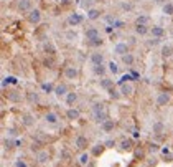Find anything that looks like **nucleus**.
Returning a JSON list of instances; mask_svg holds the SVG:
<instances>
[{
	"mask_svg": "<svg viewBox=\"0 0 173 167\" xmlns=\"http://www.w3.org/2000/svg\"><path fill=\"white\" fill-rule=\"evenodd\" d=\"M132 78H135V80H138L140 76H138V73H135V71H132Z\"/></svg>",
	"mask_w": 173,
	"mask_h": 167,
	"instance_id": "8fccbe9b",
	"label": "nucleus"
},
{
	"mask_svg": "<svg viewBox=\"0 0 173 167\" xmlns=\"http://www.w3.org/2000/svg\"><path fill=\"white\" fill-rule=\"evenodd\" d=\"M120 93H122V96H132L134 94V86L130 83H125L120 86Z\"/></svg>",
	"mask_w": 173,
	"mask_h": 167,
	"instance_id": "4468645a",
	"label": "nucleus"
},
{
	"mask_svg": "<svg viewBox=\"0 0 173 167\" xmlns=\"http://www.w3.org/2000/svg\"><path fill=\"white\" fill-rule=\"evenodd\" d=\"M99 86L102 88V89H106V91H109V89H112L114 88V83H112V80H107V78H102L101 83H99Z\"/></svg>",
	"mask_w": 173,
	"mask_h": 167,
	"instance_id": "aec40b11",
	"label": "nucleus"
},
{
	"mask_svg": "<svg viewBox=\"0 0 173 167\" xmlns=\"http://www.w3.org/2000/svg\"><path fill=\"white\" fill-rule=\"evenodd\" d=\"M92 71H94V73H96V75H104V73H106V68H104V66L102 65H96V66H92Z\"/></svg>",
	"mask_w": 173,
	"mask_h": 167,
	"instance_id": "2f4dec72",
	"label": "nucleus"
},
{
	"mask_svg": "<svg viewBox=\"0 0 173 167\" xmlns=\"http://www.w3.org/2000/svg\"><path fill=\"white\" fill-rule=\"evenodd\" d=\"M101 17V12L96 10V8H91V10L87 12V18H91V20H97Z\"/></svg>",
	"mask_w": 173,
	"mask_h": 167,
	"instance_id": "c85d7f7f",
	"label": "nucleus"
},
{
	"mask_svg": "<svg viewBox=\"0 0 173 167\" xmlns=\"http://www.w3.org/2000/svg\"><path fill=\"white\" fill-rule=\"evenodd\" d=\"M78 101V93H68L66 94V104L68 106H73V104H74V103Z\"/></svg>",
	"mask_w": 173,
	"mask_h": 167,
	"instance_id": "393cba45",
	"label": "nucleus"
},
{
	"mask_svg": "<svg viewBox=\"0 0 173 167\" xmlns=\"http://www.w3.org/2000/svg\"><path fill=\"white\" fill-rule=\"evenodd\" d=\"M86 38L89 41L99 38V30H96V28H87V30H86Z\"/></svg>",
	"mask_w": 173,
	"mask_h": 167,
	"instance_id": "a211bd4d",
	"label": "nucleus"
},
{
	"mask_svg": "<svg viewBox=\"0 0 173 167\" xmlns=\"http://www.w3.org/2000/svg\"><path fill=\"white\" fill-rule=\"evenodd\" d=\"M36 157V162L38 164H46V162H50V152L46 151V149H41L35 154Z\"/></svg>",
	"mask_w": 173,
	"mask_h": 167,
	"instance_id": "f03ea898",
	"label": "nucleus"
},
{
	"mask_svg": "<svg viewBox=\"0 0 173 167\" xmlns=\"http://www.w3.org/2000/svg\"><path fill=\"white\" fill-rule=\"evenodd\" d=\"M79 76V71H78L76 66H66L64 68V78L66 80H76Z\"/></svg>",
	"mask_w": 173,
	"mask_h": 167,
	"instance_id": "20e7f679",
	"label": "nucleus"
},
{
	"mask_svg": "<svg viewBox=\"0 0 173 167\" xmlns=\"http://www.w3.org/2000/svg\"><path fill=\"white\" fill-rule=\"evenodd\" d=\"M68 86L64 85V83H61V85H58V86L55 88V94L56 96H64V94H68Z\"/></svg>",
	"mask_w": 173,
	"mask_h": 167,
	"instance_id": "dca6fc26",
	"label": "nucleus"
},
{
	"mask_svg": "<svg viewBox=\"0 0 173 167\" xmlns=\"http://www.w3.org/2000/svg\"><path fill=\"white\" fill-rule=\"evenodd\" d=\"M162 55L165 56V58H168V56H172V55H173V48H172L170 45H165V46L162 48Z\"/></svg>",
	"mask_w": 173,
	"mask_h": 167,
	"instance_id": "c756f323",
	"label": "nucleus"
},
{
	"mask_svg": "<svg viewBox=\"0 0 173 167\" xmlns=\"http://www.w3.org/2000/svg\"><path fill=\"white\" fill-rule=\"evenodd\" d=\"M157 43H158V40H152V41H148V45H157Z\"/></svg>",
	"mask_w": 173,
	"mask_h": 167,
	"instance_id": "3c124183",
	"label": "nucleus"
},
{
	"mask_svg": "<svg viewBox=\"0 0 173 167\" xmlns=\"http://www.w3.org/2000/svg\"><path fill=\"white\" fill-rule=\"evenodd\" d=\"M43 50H45V53H48V56H55V53H56V48L51 41H46L43 45Z\"/></svg>",
	"mask_w": 173,
	"mask_h": 167,
	"instance_id": "6ab92c4d",
	"label": "nucleus"
},
{
	"mask_svg": "<svg viewBox=\"0 0 173 167\" xmlns=\"http://www.w3.org/2000/svg\"><path fill=\"white\" fill-rule=\"evenodd\" d=\"M21 124L25 127H31L33 124H35V117L31 116V114H23V117H21Z\"/></svg>",
	"mask_w": 173,
	"mask_h": 167,
	"instance_id": "2eb2a0df",
	"label": "nucleus"
},
{
	"mask_svg": "<svg viewBox=\"0 0 173 167\" xmlns=\"http://www.w3.org/2000/svg\"><path fill=\"white\" fill-rule=\"evenodd\" d=\"M135 157L143 159V157H145V151H143V149H135Z\"/></svg>",
	"mask_w": 173,
	"mask_h": 167,
	"instance_id": "ea45409f",
	"label": "nucleus"
},
{
	"mask_svg": "<svg viewBox=\"0 0 173 167\" xmlns=\"http://www.w3.org/2000/svg\"><path fill=\"white\" fill-rule=\"evenodd\" d=\"M148 27L147 25H137L135 27V33H137V35H147L148 33Z\"/></svg>",
	"mask_w": 173,
	"mask_h": 167,
	"instance_id": "cd10ccee",
	"label": "nucleus"
},
{
	"mask_svg": "<svg viewBox=\"0 0 173 167\" xmlns=\"http://www.w3.org/2000/svg\"><path fill=\"white\" fill-rule=\"evenodd\" d=\"M119 147L122 149V151H132V147H134V142L132 139H120V142H119Z\"/></svg>",
	"mask_w": 173,
	"mask_h": 167,
	"instance_id": "9b49d317",
	"label": "nucleus"
},
{
	"mask_svg": "<svg viewBox=\"0 0 173 167\" xmlns=\"http://www.w3.org/2000/svg\"><path fill=\"white\" fill-rule=\"evenodd\" d=\"M81 22H82V15H79V13H73V15L69 17L68 23H69V25H73V27H76V25H79Z\"/></svg>",
	"mask_w": 173,
	"mask_h": 167,
	"instance_id": "f3484780",
	"label": "nucleus"
},
{
	"mask_svg": "<svg viewBox=\"0 0 173 167\" xmlns=\"http://www.w3.org/2000/svg\"><path fill=\"white\" fill-rule=\"evenodd\" d=\"M91 45H92V46H101V45H102L101 36H99V38H96V40H92V41H91Z\"/></svg>",
	"mask_w": 173,
	"mask_h": 167,
	"instance_id": "c03bdc74",
	"label": "nucleus"
},
{
	"mask_svg": "<svg viewBox=\"0 0 173 167\" xmlns=\"http://www.w3.org/2000/svg\"><path fill=\"white\" fill-rule=\"evenodd\" d=\"M40 20H41V13H40V10H31L30 13H28V22L30 23H40Z\"/></svg>",
	"mask_w": 173,
	"mask_h": 167,
	"instance_id": "9d476101",
	"label": "nucleus"
},
{
	"mask_svg": "<svg viewBox=\"0 0 173 167\" xmlns=\"http://www.w3.org/2000/svg\"><path fill=\"white\" fill-rule=\"evenodd\" d=\"M15 167H28L25 164V161H23V159H18V161L15 162Z\"/></svg>",
	"mask_w": 173,
	"mask_h": 167,
	"instance_id": "a18cd8bd",
	"label": "nucleus"
},
{
	"mask_svg": "<svg viewBox=\"0 0 173 167\" xmlns=\"http://www.w3.org/2000/svg\"><path fill=\"white\" fill-rule=\"evenodd\" d=\"M150 31H152V35L155 36V38H162V36L165 35V30H163L162 27H158V25L152 27V28H150Z\"/></svg>",
	"mask_w": 173,
	"mask_h": 167,
	"instance_id": "412c9836",
	"label": "nucleus"
},
{
	"mask_svg": "<svg viewBox=\"0 0 173 167\" xmlns=\"http://www.w3.org/2000/svg\"><path fill=\"white\" fill-rule=\"evenodd\" d=\"M124 27V22H116V28H122Z\"/></svg>",
	"mask_w": 173,
	"mask_h": 167,
	"instance_id": "09e8293b",
	"label": "nucleus"
},
{
	"mask_svg": "<svg viewBox=\"0 0 173 167\" xmlns=\"http://www.w3.org/2000/svg\"><path fill=\"white\" fill-rule=\"evenodd\" d=\"M170 99H172V96H170V93H160L158 94V98H157V106H167L168 103H170Z\"/></svg>",
	"mask_w": 173,
	"mask_h": 167,
	"instance_id": "39448f33",
	"label": "nucleus"
},
{
	"mask_svg": "<svg viewBox=\"0 0 173 167\" xmlns=\"http://www.w3.org/2000/svg\"><path fill=\"white\" fill-rule=\"evenodd\" d=\"M87 162H89V154H87V152H82L81 156H79V164H81V166H86Z\"/></svg>",
	"mask_w": 173,
	"mask_h": 167,
	"instance_id": "473e14b6",
	"label": "nucleus"
},
{
	"mask_svg": "<svg viewBox=\"0 0 173 167\" xmlns=\"http://www.w3.org/2000/svg\"><path fill=\"white\" fill-rule=\"evenodd\" d=\"M2 142H3V146H5V147H8V149H10V147H13V144H15V142H13V141H10V139H3Z\"/></svg>",
	"mask_w": 173,
	"mask_h": 167,
	"instance_id": "79ce46f5",
	"label": "nucleus"
},
{
	"mask_svg": "<svg viewBox=\"0 0 173 167\" xmlns=\"http://www.w3.org/2000/svg\"><path fill=\"white\" fill-rule=\"evenodd\" d=\"M5 96H7V99L12 101V103H20V99H21L20 93L17 91V89H7Z\"/></svg>",
	"mask_w": 173,
	"mask_h": 167,
	"instance_id": "423d86ee",
	"label": "nucleus"
},
{
	"mask_svg": "<svg viewBox=\"0 0 173 167\" xmlns=\"http://www.w3.org/2000/svg\"><path fill=\"white\" fill-rule=\"evenodd\" d=\"M7 83H13V85H15V83H17V78H13V76H7L5 81H3V85H7Z\"/></svg>",
	"mask_w": 173,
	"mask_h": 167,
	"instance_id": "37998d69",
	"label": "nucleus"
},
{
	"mask_svg": "<svg viewBox=\"0 0 173 167\" xmlns=\"http://www.w3.org/2000/svg\"><path fill=\"white\" fill-rule=\"evenodd\" d=\"M152 132L155 134L157 137H160L165 132V124L163 122H160V121H157V122H153V126H152Z\"/></svg>",
	"mask_w": 173,
	"mask_h": 167,
	"instance_id": "0eeeda50",
	"label": "nucleus"
},
{
	"mask_svg": "<svg viewBox=\"0 0 173 167\" xmlns=\"http://www.w3.org/2000/svg\"><path fill=\"white\" fill-rule=\"evenodd\" d=\"M91 61H92V65L96 66V65H102V61H104V55L102 53H92L91 55Z\"/></svg>",
	"mask_w": 173,
	"mask_h": 167,
	"instance_id": "4be33fe9",
	"label": "nucleus"
},
{
	"mask_svg": "<svg viewBox=\"0 0 173 167\" xmlns=\"http://www.w3.org/2000/svg\"><path fill=\"white\" fill-rule=\"evenodd\" d=\"M92 117L96 122H104L106 119H109V112H107V108L104 103H96L92 106Z\"/></svg>",
	"mask_w": 173,
	"mask_h": 167,
	"instance_id": "f257e3e1",
	"label": "nucleus"
},
{
	"mask_svg": "<svg viewBox=\"0 0 173 167\" xmlns=\"http://www.w3.org/2000/svg\"><path fill=\"white\" fill-rule=\"evenodd\" d=\"M45 121L50 122V124H56V122H58V116H56L55 112H46V114H45Z\"/></svg>",
	"mask_w": 173,
	"mask_h": 167,
	"instance_id": "a878e982",
	"label": "nucleus"
},
{
	"mask_svg": "<svg viewBox=\"0 0 173 167\" xmlns=\"http://www.w3.org/2000/svg\"><path fill=\"white\" fill-rule=\"evenodd\" d=\"M26 101L31 103V104H38L40 103V94L36 91H28L26 93Z\"/></svg>",
	"mask_w": 173,
	"mask_h": 167,
	"instance_id": "f8f14e48",
	"label": "nucleus"
},
{
	"mask_svg": "<svg viewBox=\"0 0 173 167\" xmlns=\"http://www.w3.org/2000/svg\"><path fill=\"white\" fill-rule=\"evenodd\" d=\"M122 10L130 12V10H134V5H132V3H127V2H124V3H122Z\"/></svg>",
	"mask_w": 173,
	"mask_h": 167,
	"instance_id": "58836bf2",
	"label": "nucleus"
},
{
	"mask_svg": "<svg viewBox=\"0 0 173 167\" xmlns=\"http://www.w3.org/2000/svg\"><path fill=\"white\" fill-rule=\"evenodd\" d=\"M109 71H111L112 75H116V73H117V71H119V66L116 65L114 61H111V63H109Z\"/></svg>",
	"mask_w": 173,
	"mask_h": 167,
	"instance_id": "e433bc0d",
	"label": "nucleus"
},
{
	"mask_svg": "<svg viewBox=\"0 0 173 167\" xmlns=\"http://www.w3.org/2000/svg\"><path fill=\"white\" fill-rule=\"evenodd\" d=\"M134 61H135V58H134V55H130V53H127V55L122 56V63H124L125 66L134 65Z\"/></svg>",
	"mask_w": 173,
	"mask_h": 167,
	"instance_id": "bb28decb",
	"label": "nucleus"
},
{
	"mask_svg": "<svg viewBox=\"0 0 173 167\" xmlns=\"http://www.w3.org/2000/svg\"><path fill=\"white\" fill-rule=\"evenodd\" d=\"M43 65L46 68H55V58L53 56H46L45 60H43Z\"/></svg>",
	"mask_w": 173,
	"mask_h": 167,
	"instance_id": "7c9ffc66",
	"label": "nucleus"
},
{
	"mask_svg": "<svg viewBox=\"0 0 173 167\" xmlns=\"http://www.w3.org/2000/svg\"><path fill=\"white\" fill-rule=\"evenodd\" d=\"M104 149H106V146H104V144H96V146H92L91 154L97 157V156H101L102 152H104Z\"/></svg>",
	"mask_w": 173,
	"mask_h": 167,
	"instance_id": "b1692460",
	"label": "nucleus"
},
{
	"mask_svg": "<svg viewBox=\"0 0 173 167\" xmlns=\"http://www.w3.org/2000/svg\"><path fill=\"white\" fill-rule=\"evenodd\" d=\"M147 23H148V17L143 15V17H138L137 18V25H147Z\"/></svg>",
	"mask_w": 173,
	"mask_h": 167,
	"instance_id": "4c0bfd02",
	"label": "nucleus"
},
{
	"mask_svg": "<svg viewBox=\"0 0 173 167\" xmlns=\"http://www.w3.org/2000/svg\"><path fill=\"white\" fill-rule=\"evenodd\" d=\"M104 146H106V147H109V149H112V147L116 146V141H114V139H107V141L104 142Z\"/></svg>",
	"mask_w": 173,
	"mask_h": 167,
	"instance_id": "a19ab883",
	"label": "nucleus"
},
{
	"mask_svg": "<svg viewBox=\"0 0 173 167\" xmlns=\"http://www.w3.org/2000/svg\"><path fill=\"white\" fill-rule=\"evenodd\" d=\"M41 89H43L45 93H53L55 91V88H53L51 83H43V85H41Z\"/></svg>",
	"mask_w": 173,
	"mask_h": 167,
	"instance_id": "f704fd0d",
	"label": "nucleus"
},
{
	"mask_svg": "<svg viewBox=\"0 0 173 167\" xmlns=\"http://www.w3.org/2000/svg\"><path fill=\"white\" fill-rule=\"evenodd\" d=\"M163 13L165 15H173V3H165L163 5Z\"/></svg>",
	"mask_w": 173,
	"mask_h": 167,
	"instance_id": "72a5a7b5",
	"label": "nucleus"
},
{
	"mask_svg": "<svg viewBox=\"0 0 173 167\" xmlns=\"http://www.w3.org/2000/svg\"><path fill=\"white\" fill-rule=\"evenodd\" d=\"M74 146H76V149H79V151H86V147L89 146V141H87L86 136H78L76 139H74Z\"/></svg>",
	"mask_w": 173,
	"mask_h": 167,
	"instance_id": "7ed1b4c3",
	"label": "nucleus"
},
{
	"mask_svg": "<svg viewBox=\"0 0 173 167\" xmlns=\"http://www.w3.org/2000/svg\"><path fill=\"white\" fill-rule=\"evenodd\" d=\"M114 127H116V122L112 121V119H106V121L101 124L102 132H112L114 131Z\"/></svg>",
	"mask_w": 173,
	"mask_h": 167,
	"instance_id": "1a4fd4ad",
	"label": "nucleus"
},
{
	"mask_svg": "<svg viewBox=\"0 0 173 167\" xmlns=\"http://www.w3.org/2000/svg\"><path fill=\"white\" fill-rule=\"evenodd\" d=\"M148 151H150V152H155V151H158V146L155 144V142H152V144H148Z\"/></svg>",
	"mask_w": 173,
	"mask_h": 167,
	"instance_id": "49530a36",
	"label": "nucleus"
},
{
	"mask_svg": "<svg viewBox=\"0 0 173 167\" xmlns=\"http://www.w3.org/2000/svg\"><path fill=\"white\" fill-rule=\"evenodd\" d=\"M114 53H117V55L124 56L129 53V45L127 43H117L116 45V48H114Z\"/></svg>",
	"mask_w": 173,
	"mask_h": 167,
	"instance_id": "6e6552de",
	"label": "nucleus"
},
{
	"mask_svg": "<svg viewBox=\"0 0 173 167\" xmlns=\"http://www.w3.org/2000/svg\"><path fill=\"white\" fill-rule=\"evenodd\" d=\"M66 38H68V40H76V33H74V31H68Z\"/></svg>",
	"mask_w": 173,
	"mask_h": 167,
	"instance_id": "de8ad7c7",
	"label": "nucleus"
},
{
	"mask_svg": "<svg viewBox=\"0 0 173 167\" xmlns=\"http://www.w3.org/2000/svg\"><path fill=\"white\" fill-rule=\"evenodd\" d=\"M30 7H31L30 0H20V2H18V10L20 12H31Z\"/></svg>",
	"mask_w": 173,
	"mask_h": 167,
	"instance_id": "5701e85b",
	"label": "nucleus"
},
{
	"mask_svg": "<svg viewBox=\"0 0 173 167\" xmlns=\"http://www.w3.org/2000/svg\"><path fill=\"white\" fill-rule=\"evenodd\" d=\"M109 94H111V98H114V99H119V98L122 96V93L117 91L116 88H112V89H109Z\"/></svg>",
	"mask_w": 173,
	"mask_h": 167,
	"instance_id": "c9c22d12",
	"label": "nucleus"
},
{
	"mask_svg": "<svg viewBox=\"0 0 173 167\" xmlns=\"http://www.w3.org/2000/svg\"><path fill=\"white\" fill-rule=\"evenodd\" d=\"M79 116H81V112L74 108H69L66 111V119H69V121H76V119H79Z\"/></svg>",
	"mask_w": 173,
	"mask_h": 167,
	"instance_id": "ddd939ff",
	"label": "nucleus"
}]
</instances>
